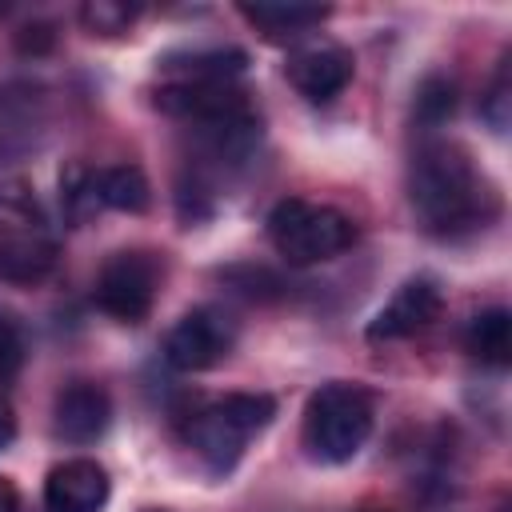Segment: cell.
<instances>
[{"instance_id": "cell-10", "label": "cell", "mask_w": 512, "mask_h": 512, "mask_svg": "<svg viewBox=\"0 0 512 512\" xmlns=\"http://www.w3.org/2000/svg\"><path fill=\"white\" fill-rule=\"evenodd\" d=\"M112 424V400L100 384L92 380H72L56 392V404H52V432L56 440L64 444H96Z\"/></svg>"}, {"instance_id": "cell-16", "label": "cell", "mask_w": 512, "mask_h": 512, "mask_svg": "<svg viewBox=\"0 0 512 512\" xmlns=\"http://www.w3.org/2000/svg\"><path fill=\"white\" fill-rule=\"evenodd\" d=\"M96 172H100V168H88V164H80V160H72V164L60 172V208H64V220H68V224H84L88 216L100 212Z\"/></svg>"}, {"instance_id": "cell-5", "label": "cell", "mask_w": 512, "mask_h": 512, "mask_svg": "<svg viewBox=\"0 0 512 512\" xmlns=\"http://www.w3.org/2000/svg\"><path fill=\"white\" fill-rule=\"evenodd\" d=\"M268 244L276 248L284 264L308 268V264H324L348 252L356 244V224L332 204L288 196L268 212Z\"/></svg>"}, {"instance_id": "cell-1", "label": "cell", "mask_w": 512, "mask_h": 512, "mask_svg": "<svg viewBox=\"0 0 512 512\" xmlns=\"http://www.w3.org/2000/svg\"><path fill=\"white\" fill-rule=\"evenodd\" d=\"M408 204L428 236L456 240L484 228L500 200L456 140H424L408 164Z\"/></svg>"}, {"instance_id": "cell-21", "label": "cell", "mask_w": 512, "mask_h": 512, "mask_svg": "<svg viewBox=\"0 0 512 512\" xmlns=\"http://www.w3.org/2000/svg\"><path fill=\"white\" fill-rule=\"evenodd\" d=\"M16 44H20V52H48L52 48V32H48V24H32V28H24L20 36H16Z\"/></svg>"}, {"instance_id": "cell-8", "label": "cell", "mask_w": 512, "mask_h": 512, "mask_svg": "<svg viewBox=\"0 0 512 512\" xmlns=\"http://www.w3.org/2000/svg\"><path fill=\"white\" fill-rule=\"evenodd\" d=\"M352 72H356V60L344 44L336 40H300L292 52H288V64H284V76L288 84L308 100V104H328L336 100L348 84H352Z\"/></svg>"}, {"instance_id": "cell-14", "label": "cell", "mask_w": 512, "mask_h": 512, "mask_svg": "<svg viewBox=\"0 0 512 512\" xmlns=\"http://www.w3.org/2000/svg\"><path fill=\"white\" fill-rule=\"evenodd\" d=\"M464 352L488 368H508L512 360V316L508 308H480L464 324Z\"/></svg>"}, {"instance_id": "cell-22", "label": "cell", "mask_w": 512, "mask_h": 512, "mask_svg": "<svg viewBox=\"0 0 512 512\" xmlns=\"http://www.w3.org/2000/svg\"><path fill=\"white\" fill-rule=\"evenodd\" d=\"M12 436H16V416H12V404L0 396V452L12 444Z\"/></svg>"}, {"instance_id": "cell-18", "label": "cell", "mask_w": 512, "mask_h": 512, "mask_svg": "<svg viewBox=\"0 0 512 512\" xmlns=\"http://www.w3.org/2000/svg\"><path fill=\"white\" fill-rule=\"evenodd\" d=\"M136 16H140V4H124V0H88L80 8L84 28L96 36H120L136 24Z\"/></svg>"}, {"instance_id": "cell-3", "label": "cell", "mask_w": 512, "mask_h": 512, "mask_svg": "<svg viewBox=\"0 0 512 512\" xmlns=\"http://www.w3.org/2000/svg\"><path fill=\"white\" fill-rule=\"evenodd\" d=\"M276 416V400L268 392H228L224 400H212L204 408H196L184 424V440L188 448L204 460L208 472L228 476L248 440L260 436Z\"/></svg>"}, {"instance_id": "cell-13", "label": "cell", "mask_w": 512, "mask_h": 512, "mask_svg": "<svg viewBox=\"0 0 512 512\" xmlns=\"http://www.w3.org/2000/svg\"><path fill=\"white\" fill-rule=\"evenodd\" d=\"M244 68H248V52L240 48H188V52H168L160 60V76L172 84L240 80Z\"/></svg>"}, {"instance_id": "cell-17", "label": "cell", "mask_w": 512, "mask_h": 512, "mask_svg": "<svg viewBox=\"0 0 512 512\" xmlns=\"http://www.w3.org/2000/svg\"><path fill=\"white\" fill-rule=\"evenodd\" d=\"M412 112H416V120H420L424 128L444 124V120L456 112V84H452L448 76H440V72H436V76H424L420 88H416Z\"/></svg>"}, {"instance_id": "cell-15", "label": "cell", "mask_w": 512, "mask_h": 512, "mask_svg": "<svg viewBox=\"0 0 512 512\" xmlns=\"http://www.w3.org/2000/svg\"><path fill=\"white\" fill-rule=\"evenodd\" d=\"M96 192H100V208H116V212H144L152 204V188L148 176L136 164H112L96 172Z\"/></svg>"}, {"instance_id": "cell-20", "label": "cell", "mask_w": 512, "mask_h": 512, "mask_svg": "<svg viewBox=\"0 0 512 512\" xmlns=\"http://www.w3.org/2000/svg\"><path fill=\"white\" fill-rule=\"evenodd\" d=\"M484 120H488L496 132H504V124H508V60H500V68H496V76H492V84H488Z\"/></svg>"}, {"instance_id": "cell-24", "label": "cell", "mask_w": 512, "mask_h": 512, "mask_svg": "<svg viewBox=\"0 0 512 512\" xmlns=\"http://www.w3.org/2000/svg\"><path fill=\"white\" fill-rule=\"evenodd\" d=\"M144 512H164V508H144Z\"/></svg>"}, {"instance_id": "cell-23", "label": "cell", "mask_w": 512, "mask_h": 512, "mask_svg": "<svg viewBox=\"0 0 512 512\" xmlns=\"http://www.w3.org/2000/svg\"><path fill=\"white\" fill-rule=\"evenodd\" d=\"M0 512H20V488L8 476H0Z\"/></svg>"}, {"instance_id": "cell-19", "label": "cell", "mask_w": 512, "mask_h": 512, "mask_svg": "<svg viewBox=\"0 0 512 512\" xmlns=\"http://www.w3.org/2000/svg\"><path fill=\"white\" fill-rule=\"evenodd\" d=\"M28 356V340H24V324L0 304V384L16 380V372L24 368Z\"/></svg>"}, {"instance_id": "cell-11", "label": "cell", "mask_w": 512, "mask_h": 512, "mask_svg": "<svg viewBox=\"0 0 512 512\" xmlns=\"http://www.w3.org/2000/svg\"><path fill=\"white\" fill-rule=\"evenodd\" d=\"M108 488V472L92 456L60 460L44 480V512H100Z\"/></svg>"}, {"instance_id": "cell-2", "label": "cell", "mask_w": 512, "mask_h": 512, "mask_svg": "<svg viewBox=\"0 0 512 512\" xmlns=\"http://www.w3.org/2000/svg\"><path fill=\"white\" fill-rule=\"evenodd\" d=\"M60 256L48 212L40 208L28 180H0V284L32 288L52 276Z\"/></svg>"}, {"instance_id": "cell-6", "label": "cell", "mask_w": 512, "mask_h": 512, "mask_svg": "<svg viewBox=\"0 0 512 512\" xmlns=\"http://www.w3.org/2000/svg\"><path fill=\"white\" fill-rule=\"evenodd\" d=\"M164 280V260L148 248H120L112 252L92 284V300L104 316H112L116 324H140L148 320L156 292Z\"/></svg>"}, {"instance_id": "cell-4", "label": "cell", "mask_w": 512, "mask_h": 512, "mask_svg": "<svg viewBox=\"0 0 512 512\" xmlns=\"http://www.w3.org/2000/svg\"><path fill=\"white\" fill-rule=\"evenodd\" d=\"M372 420H376V408L368 388L348 380L320 384L304 404V428H300L304 452L316 464H348L368 444Z\"/></svg>"}, {"instance_id": "cell-7", "label": "cell", "mask_w": 512, "mask_h": 512, "mask_svg": "<svg viewBox=\"0 0 512 512\" xmlns=\"http://www.w3.org/2000/svg\"><path fill=\"white\" fill-rule=\"evenodd\" d=\"M236 344V320L216 308V304H200L188 308L164 336V360L176 372H208L216 368Z\"/></svg>"}, {"instance_id": "cell-12", "label": "cell", "mask_w": 512, "mask_h": 512, "mask_svg": "<svg viewBox=\"0 0 512 512\" xmlns=\"http://www.w3.org/2000/svg\"><path fill=\"white\" fill-rule=\"evenodd\" d=\"M236 12L268 44H300L312 28H320L332 16L328 4H240Z\"/></svg>"}, {"instance_id": "cell-9", "label": "cell", "mask_w": 512, "mask_h": 512, "mask_svg": "<svg viewBox=\"0 0 512 512\" xmlns=\"http://www.w3.org/2000/svg\"><path fill=\"white\" fill-rule=\"evenodd\" d=\"M440 312H444V292H440V284H436L432 276H412V280H404V284L392 292V300L368 320L364 336H368L372 344L408 340V336L432 328V324L440 320Z\"/></svg>"}]
</instances>
